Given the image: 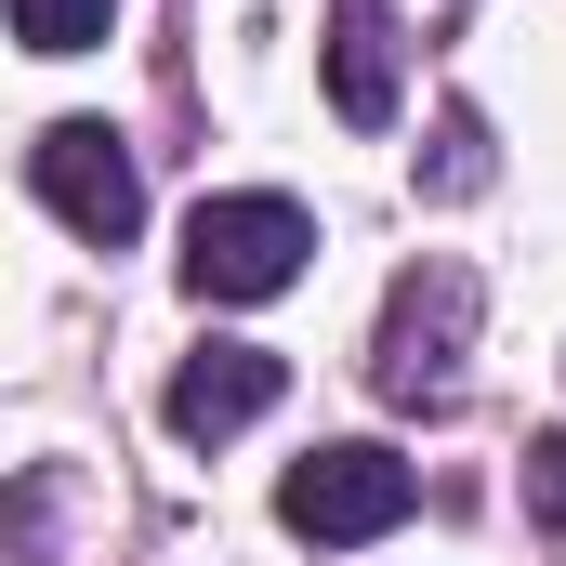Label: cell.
<instances>
[{
	"instance_id": "6da1fadb",
	"label": "cell",
	"mask_w": 566,
	"mask_h": 566,
	"mask_svg": "<svg viewBox=\"0 0 566 566\" xmlns=\"http://www.w3.org/2000/svg\"><path fill=\"white\" fill-rule=\"evenodd\" d=\"M303 251H316V224H303V198H198L185 211V290L198 303H277L303 277Z\"/></svg>"
},
{
	"instance_id": "7a4b0ae2",
	"label": "cell",
	"mask_w": 566,
	"mask_h": 566,
	"mask_svg": "<svg viewBox=\"0 0 566 566\" xmlns=\"http://www.w3.org/2000/svg\"><path fill=\"white\" fill-rule=\"evenodd\" d=\"M409 501H422V474L382 448V434H343V448H303L277 474V514L303 541H329V554H356V541H382V527H409Z\"/></svg>"
},
{
	"instance_id": "3957f363",
	"label": "cell",
	"mask_w": 566,
	"mask_h": 566,
	"mask_svg": "<svg viewBox=\"0 0 566 566\" xmlns=\"http://www.w3.org/2000/svg\"><path fill=\"white\" fill-rule=\"evenodd\" d=\"M27 185H40V211L80 224L93 251H119L145 224V171H133V145L106 133V119H53V133L27 145Z\"/></svg>"
},
{
	"instance_id": "277c9868",
	"label": "cell",
	"mask_w": 566,
	"mask_h": 566,
	"mask_svg": "<svg viewBox=\"0 0 566 566\" xmlns=\"http://www.w3.org/2000/svg\"><path fill=\"white\" fill-rule=\"evenodd\" d=\"M277 396H290V356H264V343H211V356H185V369H171V396H158V409H171L185 448H224V434L264 422Z\"/></svg>"
},
{
	"instance_id": "5b68a950",
	"label": "cell",
	"mask_w": 566,
	"mask_h": 566,
	"mask_svg": "<svg viewBox=\"0 0 566 566\" xmlns=\"http://www.w3.org/2000/svg\"><path fill=\"white\" fill-rule=\"evenodd\" d=\"M461 329H474V277L461 264L396 277V303H382V396H448V343Z\"/></svg>"
},
{
	"instance_id": "8992f818",
	"label": "cell",
	"mask_w": 566,
	"mask_h": 566,
	"mask_svg": "<svg viewBox=\"0 0 566 566\" xmlns=\"http://www.w3.org/2000/svg\"><path fill=\"white\" fill-rule=\"evenodd\" d=\"M329 106L356 133L396 119V27H382V0H343V27H329Z\"/></svg>"
},
{
	"instance_id": "52a82bcc",
	"label": "cell",
	"mask_w": 566,
	"mask_h": 566,
	"mask_svg": "<svg viewBox=\"0 0 566 566\" xmlns=\"http://www.w3.org/2000/svg\"><path fill=\"white\" fill-rule=\"evenodd\" d=\"M119 27V0H13V40L27 53H93Z\"/></svg>"
},
{
	"instance_id": "ba28073f",
	"label": "cell",
	"mask_w": 566,
	"mask_h": 566,
	"mask_svg": "<svg viewBox=\"0 0 566 566\" xmlns=\"http://www.w3.org/2000/svg\"><path fill=\"white\" fill-rule=\"evenodd\" d=\"M527 514L566 541V434H541V448H527Z\"/></svg>"
},
{
	"instance_id": "9c48e42d",
	"label": "cell",
	"mask_w": 566,
	"mask_h": 566,
	"mask_svg": "<svg viewBox=\"0 0 566 566\" xmlns=\"http://www.w3.org/2000/svg\"><path fill=\"white\" fill-rule=\"evenodd\" d=\"M488 185V145H474V119H448V158H434V198H474Z\"/></svg>"
}]
</instances>
